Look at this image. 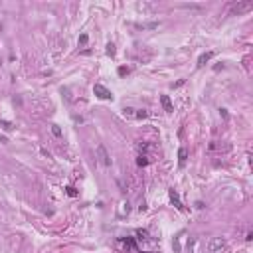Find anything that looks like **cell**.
Here are the masks:
<instances>
[{
    "label": "cell",
    "mask_w": 253,
    "mask_h": 253,
    "mask_svg": "<svg viewBox=\"0 0 253 253\" xmlns=\"http://www.w3.org/2000/svg\"><path fill=\"white\" fill-rule=\"evenodd\" d=\"M168 194H170V200H172V204H174V206L178 208V210H184V206H182V202H180V198H178V194H176L174 190H170Z\"/></svg>",
    "instance_id": "obj_6"
},
{
    "label": "cell",
    "mask_w": 253,
    "mask_h": 253,
    "mask_svg": "<svg viewBox=\"0 0 253 253\" xmlns=\"http://www.w3.org/2000/svg\"><path fill=\"white\" fill-rule=\"evenodd\" d=\"M125 117H134V109H125Z\"/></svg>",
    "instance_id": "obj_16"
},
{
    "label": "cell",
    "mask_w": 253,
    "mask_h": 253,
    "mask_svg": "<svg viewBox=\"0 0 253 253\" xmlns=\"http://www.w3.org/2000/svg\"><path fill=\"white\" fill-rule=\"evenodd\" d=\"M0 127H2L4 129V131H12V123H8V121H0Z\"/></svg>",
    "instance_id": "obj_10"
},
{
    "label": "cell",
    "mask_w": 253,
    "mask_h": 253,
    "mask_svg": "<svg viewBox=\"0 0 253 253\" xmlns=\"http://www.w3.org/2000/svg\"><path fill=\"white\" fill-rule=\"evenodd\" d=\"M107 56H115V44H107Z\"/></svg>",
    "instance_id": "obj_12"
},
{
    "label": "cell",
    "mask_w": 253,
    "mask_h": 253,
    "mask_svg": "<svg viewBox=\"0 0 253 253\" xmlns=\"http://www.w3.org/2000/svg\"><path fill=\"white\" fill-rule=\"evenodd\" d=\"M186 158H188V150L186 148H180L178 150V164H180V168L186 164Z\"/></svg>",
    "instance_id": "obj_8"
},
{
    "label": "cell",
    "mask_w": 253,
    "mask_h": 253,
    "mask_svg": "<svg viewBox=\"0 0 253 253\" xmlns=\"http://www.w3.org/2000/svg\"><path fill=\"white\" fill-rule=\"evenodd\" d=\"M93 93H95L97 97H99V99H113V93H111V91L105 87V85H101V83H95Z\"/></svg>",
    "instance_id": "obj_1"
},
{
    "label": "cell",
    "mask_w": 253,
    "mask_h": 253,
    "mask_svg": "<svg viewBox=\"0 0 253 253\" xmlns=\"http://www.w3.org/2000/svg\"><path fill=\"white\" fill-rule=\"evenodd\" d=\"M222 249H225V239H222V237H214L212 241H210V251H222Z\"/></svg>",
    "instance_id": "obj_3"
},
{
    "label": "cell",
    "mask_w": 253,
    "mask_h": 253,
    "mask_svg": "<svg viewBox=\"0 0 253 253\" xmlns=\"http://www.w3.org/2000/svg\"><path fill=\"white\" fill-rule=\"evenodd\" d=\"M52 133L56 134V137H61V129L57 127V125H52Z\"/></svg>",
    "instance_id": "obj_13"
},
{
    "label": "cell",
    "mask_w": 253,
    "mask_h": 253,
    "mask_svg": "<svg viewBox=\"0 0 253 253\" xmlns=\"http://www.w3.org/2000/svg\"><path fill=\"white\" fill-rule=\"evenodd\" d=\"M129 73V67H119V75H125Z\"/></svg>",
    "instance_id": "obj_17"
},
{
    "label": "cell",
    "mask_w": 253,
    "mask_h": 253,
    "mask_svg": "<svg viewBox=\"0 0 253 253\" xmlns=\"http://www.w3.org/2000/svg\"><path fill=\"white\" fill-rule=\"evenodd\" d=\"M137 164H138V166H147V164H148V156H147V154H138Z\"/></svg>",
    "instance_id": "obj_9"
},
{
    "label": "cell",
    "mask_w": 253,
    "mask_h": 253,
    "mask_svg": "<svg viewBox=\"0 0 253 253\" xmlns=\"http://www.w3.org/2000/svg\"><path fill=\"white\" fill-rule=\"evenodd\" d=\"M134 117H137V119H144V117H147V111H137V113H134Z\"/></svg>",
    "instance_id": "obj_14"
},
{
    "label": "cell",
    "mask_w": 253,
    "mask_h": 253,
    "mask_svg": "<svg viewBox=\"0 0 253 253\" xmlns=\"http://www.w3.org/2000/svg\"><path fill=\"white\" fill-rule=\"evenodd\" d=\"M97 154H99V160H101L103 166H111V156H109V152H107V148L103 147V144L97 147Z\"/></svg>",
    "instance_id": "obj_2"
},
{
    "label": "cell",
    "mask_w": 253,
    "mask_h": 253,
    "mask_svg": "<svg viewBox=\"0 0 253 253\" xmlns=\"http://www.w3.org/2000/svg\"><path fill=\"white\" fill-rule=\"evenodd\" d=\"M87 40H89V38H87V34H81V36H79V44H81V46H85V44H87Z\"/></svg>",
    "instance_id": "obj_15"
},
{
    "label": "cell",
    "mask_w": 253,
    "mask_h": 253,
    "mask_svg": "<svg viewBox=\"0 0 253 253\" xmlns=\"http://www.w3.org/2000/svg\"><path fill=\"white\" fill-rule=\"evenodd\" d=\"M66 192H67V196H71V198L77 196V190H75L73 186H67V188H66Z\"/></svg>",
    "instance_id": "obj_11"
},
{
    "label": "cell",
    "mask_w": 253,
    "mask_h": 253,
    "mask_svg": "<svg viewBox=\"0 0 253 253\" xmlns=\"http://www.w3.org/2000/svg\"><path fill=\"white\" fill-rule=\"evenodd\" d=\"M253 8V2H241V4H235L233 6V12H247V10H251Z\"/></svg>",
    "instance_id": "obj_4"
},
{
    "label": "cell",
    "mask_w": 253,
    "mask_h": 253,
    "mask_svg": "<svg viewBox=\"0 0 253 253\" xmlns=\"http://www.w3.org/2000/svg\"><path fill=\"white\" fill-rule=\"evenodd\" d=\"M214 57V52H206V53H202L200 56V60H198V67H202V66H206V63L210 61Z\"/></svg>",
    "instance_id": "obj_5"
},
{
    "label": "cell",
    "mask_w": 253,
    "mask_h": 253,
    "mask_svg": "<svg viewBox=\"0 0 253 253\" xmlns=\"http://www.w3.org/2000/svg\"><path fill=\"white\" fill-rule=\"evenodd\" d=\"M160 101H162V107H164V111H166V113H172V111H174V109H172L170 99H168V95H162V97H160Z\"/></svg>",
    "instance_id": "obj_7"
}]
</instances>
